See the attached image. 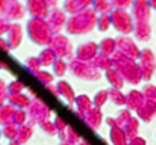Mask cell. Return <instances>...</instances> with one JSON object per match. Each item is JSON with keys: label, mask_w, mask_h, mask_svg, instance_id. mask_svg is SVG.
Masks as SVG:
<instances>
[{"label": "cell", "mask_w": 156, "mask_h": 145, "mask_svg": "<svg viewBox=\"0 0 156 145\" xmlns=\"http://www.w3.org/2000/svg\"><path fill=\"white\" fill-rule=\"evenodd\" d=\"M111 60H112V68H115L121 74L124 82H129L132 85H138L143 80V73H141L140 64H136L133 59L124 56L120 51H115L111 56Z\"/></svg>", "instance_id": "1"}, {"label": "cell", "mask_w": 156, "mask_h": 145, "mask_svg": "<svg viewBox=\"0 0 156 145\" xmlns=\"http://www.w3.org/2000/svg\"><path fill=\"white\" fill-rule=\"evenodd\" d=\"M97 24V14L93 8H88L82 12L73 14L68 17L65 30L70 35H83L91 32Z\"/></svg>", "instance_id": "2"}, {"label": "cell", "mask_w": 156, "mask_h": 145, "mask_svg": "<svg viewBox=\"0 0 156 145\" xmlns=\"http://www.w3.org/2000/svg\"><path fill=\"white\" fill-rule=\"evenodd\" d=\"M26 32L30 41L44 47H49L53 36V32L50 30L47 21L43 18H29L26 24Z\"/></svg>", "instance_id": "3"}, {"label": "cell", "mask_w": 156, "mask_h": 145, "mask_svg": "<svg viewBox=\"0 0 156 145\" xmlns=\"http://www.w3.org/2000/svg\"><path fill=\"white\" fill-rule=\"evenodd\" d=\"M68 70L73 73V76L83 79V80H97L102 77L100 70H97L93 65V62L80 60L77 57H71L68 60Z\"/></svg>", "instance_id": "4"}, {"label": "cell", "mask_w": 156, "mask_h": 145, "mask_svg": "<svg viewBox=\"0 0 156 145\" xmlns=\"http://www.w3.org/2000/svg\"><path fill=\"white\" fill-rule=\"evenodd\" d=\"M26 112H27V123L29 124H41L43 121L50 119V115H52L50 107L40 97H34L30 100V104L26 109Z\"/></svg>", "instance_id": "5"}, {"label": "cell", "mask_w": 156, "mask_h": 145, "mask_svg": "<svg viewBox=\"0 0 156 145\" xmlns=\"http://www.w3.org/2000/svg\"><path fill=\"white\" fill-rule=\"evenodd\" d=\"M111 24L121 35H127L133 32V27H135L133 17L124 9H114L111 12Z\"/></svg>", "instance_id": "6"}, {"label": "cell", "mask_w": 156, "mask_h": 145, "mask_svg": "<svg viewBox=\"0 0 156 145\" xmlns=\"http://www.w3.org/2000/svg\"><path fill=\"white\" fill-rule=\"evenodd\" d=\"M49 47L52 48L53 51L56 53V56L58 57H61V59H71V57H74L73 54H74V47H73V44H71V41L68 40V36H65L64 33H55L52 36V41H50V44H49Z\"/></svg>", "instance_id": "7"}, {"label": "cell", "mask_w": 156, "mask_h": 145, "mask_svg": "<svg viewBox=\"0 0 156 145\" xmlns=\"http://www.w3.org/2000/svg\"><path fill=\"white\" fill-rule=\"evenodd\" d=\"M67 20H68L67 12H65L64 9H59V8L50 9V12H49V15H47V18H46V21H47L50 30L53 32V35H55V33H61V30L65 29Z\"/></svg>", "instance_id": "8"}, {"label": "cell", "mask_w": 156, "mask_h": 145, "mask_svg": "<svg viewBox=\"0 0 156 145\" xmlns=\"http://www.w3.org/2000/svg\"><path fill=\"white\" fill-rule=\"evenodd\" d=\"M115 43H117V51L123 53L124 56L130 57V59H140V54H141V50L138 48V46L135 44L133 40H130L129 36H118L115 38Z\"/></svg>", "instance_id": "9"}, {"label": "cell", "mask_w": 156, "mask_h": 145, "mask_svg": "<svg viewBox=\"0 0 156 145\" xmlns=\"http://www.w3.org/2000/svg\"><path fill=\"white\" fill-rule=\"evenodd\" d=\"M26 11L30 14V18L46 20L50 12V8L46 0H26Z\"/></svg>", "instance_id": "10"}, {"label": "cell", "mask_w": 156, "mask_h": 145, "mask_svg": "<svg viewBox=\"0 0 156 145\" xmlns=\"http://www.w3.org/2000/svg\"><path fill=\"white\" fill-rule=\"evenodd\" d=\"M99 53V44L94 43V41H85L82 44H79L76 47V53H74V57L80 59V60H87V62H91Z\"/></svg>", "instance_id": "11"}, {"label": "cell", "mask_w": 156, "mask_h": 145, "mask_svg": "<svg viewBox=\"0 0 156 145\" xmlns=\"http://www.w3.org/2000/svg\"><path fill=\"white\" fill-rule=\"evenodd\" d=\"M140 60H141L140 62V68H141V73H143V79H150V76L153 73V68H155V56H153V53L149 48L141 50Z\"/></svg>", "instance_id": "12"}, {"label": "cell", "mask_w": 156, "mask_h": 145, "mask_svg": "<svg viewBox=\"0 0 156 145\" xmlns=\"http://www.w3.org/2000/svg\"><path fill=\"white\" fill-rule=\"evenodd\" d=\"M150 3L149 0H133L132 3V17L136 23H146L149 20Z\"/></svg>", "instance_id": "13"}, {"label": "cell", "mask_w": 156, "mask_h": 145, "mask_svg": "<svg viewBox=\"0 0 156 145\" xmlns=\"http://www.w3.org/2000/svg\"><path fill=\"white\" fill-rule=\"evenodd\" d=\"M6 40H8L11 48H17L21 44V41H23V27H21L20 23H17V21L11 23L9 30L6 33Z\"/></svg>", "instance_id": "14"}, {"label": "cell", "mask_w": 156, "mask_h": 145, "mask_svg": "<svg viewBox=\"0 0 156 145\" xmlns=\"http://www.w3.org/2000/svg\"><path fill=\"white\" fill-rule=\"evenodd\" d=\"M93 2L94 0H65L64 2V11L67 14L73 15V14H77V12H82V11L91 8Z\"/></svg>", "instance_id": "15"}, {"label": "cell", "mask_w": 156, "mask_h": 145, "mask_svg": "<svg viewBox=\"0 0 156 145\" xmlns=\"http://www.w3.org/2000/svg\"><path fill=\"white\" fill-rule=\"evenodd\" d=\"M30 97L24 92H9L6 101L9 104H12L15 109H27L29 104H30Z\"/></svg>", "instance_id": "16"}, {"label": "cell", "mask_w": 156, "mask_h": 145, "mask_svg": "<svg viewBox=\"0 0 156 145\" xmlns=\"http://www.w3.org/2000/svg\"><path fill=\"white\" fill-rule=\"evenodd\" d=\"M24 14H26V6L21 5L18 0H11L5 17H6L9 21H11V20L17 21V20H21V18L24 17Z\"/></svg>", "instance_id": "17"}, {"label": "cell", "mask_w": 156, "mask_h": 145, "mask_svg": "<svg viewBox=\"0 0 156 145\" xmlns=\"http://www.w3.org/2000/svg\"><path fill=\"white\" fill-rule=\"evenodd\" d=\"M56 88H58V94H59V97H62L68 104L76 101V97L77 95L74 94L73 86H71L67 80H59V82L56 83Z\"/></svg>", "instance_id": "18"}, {"label": "cell", "mask_w": 156, "mask_h": 145, "mask_svg": "<svg viewBox=\"0 0 156 145\" xmlns=\"http://www.w3.org/2000/svg\"><path fill=\"white\" fill-rule=\"evenodd\" d=\"M83 121H85V124H87L88 127L97 129V127L102 124V121H103V115H102L100 107H96V106H94L91 110H88V112L85 113Z\"/></svg>", "instance_id": "19"}, {"label": "cell", "mask_w": 156, "mask_h": 145, "mask_svg": "<svg viewBox=\"0 0 156 145\" xmlns=\"http://www.w3.org/2000/svg\"><path fill=\"white\" fill-rule=\"evenodd\" d=\"M156 112V103L152 100H144L143 104L136 109V113L140 118H143L144 121H150L152 116L155 115Z\"/></svg>", "instance_id": "20"}, {"label": "cell", "mask_w": 156, "mask_h": 145, "mask_svg": "<svg viewBox=\"0 0 156 145\" xmlns=\"http://www.w3.org/2000/svg\"><path fill=\"white\" fill-rule=\"evenodd\" d=\"M109 138L112 145H127L129 144V138L126 136L124 130L118 126L115 127H109Z\"/></svg>", "instance_id": "21"}, {"label": "cell", "mask_w": 156, "mask_h": 145, "mask_svg": "<svg viewBox=\"0 0 156 145\" xmlns=\"http://www.w3.org/2000/svg\"><path fill=\"white\" fill-rule=\"evenodd\" d=\"M143 101H144L143 92H140V91H136V89H132V91H129V92L126 94V107H127L129 110L138 109V107L143 104Z\"/></svg>", "instance_id": "22"}, {"label": "cell", "mask_w": 156, "mask_h": 145, "mask_svg": "<svg viewBox=\"0 0 156 145\" xmlns=\"http://www.w3.org/2000/svg\"><path fill=\"white\" fill-rule=\"evenodd\" d=\"M105 77H106V80L109 82V85H111V88H117V89H121L123 88V85H124V79L121 77V74L115 70V68H109V70H106L105 71Z\"/></svg>", "instance_id": "23"}, {"label": "cell", "mask_w": 156, "mask_h": 145, "mask_svg": "<svg viewBox=\"0 0 156 145\" xmlns=\"http://www.w3.org/2000/svg\"><path fill=\"white\" fill-rule=\"evenodd\" d=\"M58 135H59V138H61V141L62 142H68V144H77L79 141H80V136H79V133L76 132V129L74 127H71V126H67V129L65 130H62V132H58Z\"/></svg>", "instance_id": "24"}, {"label": "cell", "mask_w": 156, "mask_h": 145, "mask_svg": "<svg viewBox=\"0 0 156 145\" xmlns=\"http://www.w3.org/2000/svg\"><path fill=\"white\" fill-rule=\"evenodd\" d=\"M14 113H15V107H14L12 104H9L8 101H6L3 106H0V124L5 126V124L12 123Z\"/></svg>", "instance_id": "25"}, {"label": "cell", "mask_w": 156, "mask_h": 145, "mask_svg": "<svg viewBox=\"0 0 156 145\" xmlns=\"http://www.w3.org/2000/svg\"><path fill=\"white\" fill-rule=\"evenodd\" d=\"M115 51H117L115 38H103L99 43V53H103L106 56H112Z\"/></svg>", "instance_id": "26"}, {"label": "cell", "mask_w": 156, "mask_h": 145, "mask_svg": "<svg viewBox=\"0 0 156 145\" xmlns=\"http://www.w3.org/2000/svg\"><path fill=\"white\" fill-rule=\"evenodd\" d=\"M38 59L41 62V67H50V65H53V62L58 59V56L50 47H46L40 51Z\"/></svg>", "instance_id": "27"}, {"label": "cell", "mask_w": 156, "mask_h": 145, "mask_svg": "<svg viewBox=\"0 0 156 145\" xmlns=\"http://www.w3.org/2000/svg\"><path fill=\"white\" fill-rule=\"evenodd\" d=\"M93 62V65L97 68V70H103V71H106V70H109L111 67H112V60H111V56H106V54H103V53H97V56L91 60Z\"/></svg>", "instance_id": "28"}, {"label": "cell", "mask_w": 156, "mask_h": 145, "mask_svg": "<svg viewBox=\"0 0 156 145\" xmlns=\"http://www.w3.org/2000/svg\"><path fill=\"white\" fill-rule=\"evenodd\" d=\"M74 104H76V107H77V109H80V110H82V112H85V113L94 107L93 98H91L90 95H87V94H80V95L76 97Z\"/></svg>", "instance_id": "29"}, {"label": "cell", "mask_w": 156, "mask_h": 145, "mask_svg": "<svg viewBox=\"0 0 156 145\" xmlns=\"http://www.w3.org/2000/svg\"><path fill=\"white\" fill-rule=\"evenodd\" d=\"M97 15H102V14H111L114 11V6L111 3V0H94L93 2V6H91Z\"/></svg>", "instance_id": "30"}, {"label": "cell", "mask_w": 156, "mask_h": 145, "mask_svg": "<svg viewBox=\"0 0 156 145\" xmlns=\"http://www.w3.org/2000/svg\"><path fill=\"white\" fill-rule=\"evenodd\" d=\"M30 136H32V124L26 123V124H23V126H18V132H17V138H15V139H17L20 144L27 142V141L30 139Z\"/></svg>", "instance_id": "31"}, {"label": "cell", "mask_w": 156, "mask_h": 145, "mask_svg": "<svg viewBox=\"0 0 156 145\" xmlns=\"http://www.w3.org/2000/svg\"><path fill=\"white\" fill-rule=\"evenodd\" d=\"M108 97L109 100L117 104V106H126V95L123 94L121 89H117V88H109L108 89Z\"/></svg>", "instance_id": "32"}, {"label": "cell", "mask_w": 156, "mask_h": 145, "mask_svg": "<svg viewBox=\"0 0 156 145\" xmlns=\"http://www.w3.org/2000/svg\"><path fill=\"white\" fill-rule=\"evenodd\" d=\"M133 32H135V36L138 40H149L150 36V26L149 23H135V27H133Z\"/></svg>", "instance_id": "33"}, {"label": "cell", "mask_w": 156, "mask_h": 145, "mask_svg": "<svg viewBox=\"0 0 156 145\" xmlns=\"http://www.w3.org/2000/svg\"><path fill=\"white\" fill-rule=\"evenodd\" d=\"M121 129L124 130V133H126V136H127L129 139L136 138V132H138V119L132 116V118H130V119H129Z\"/></svg>", "instance_id": "34"}, {"label": "cell", "mask_w": 156, "mask_h": 145, "mask_svg": "<svg viewBox=\"0 0 156 145\" xmlns=\"http://www.w3.org/2000/svg\"><path fill=\"white\" fill-rule=\"evenodd\" d=\"M24 68H26L29 73L37 74V73L41 70V62H40L38 56H30V57H27V59L24 60Z\"/></svg>", "instance_id": "35"}, {"label": "cell", "mask_w": 156, "mask_h": 145, "mask_svg": "<svg viewBox=\"0 0 156 145\" xmlns=\"http://www.w3.org/2000/svg\"><path fill=\"white\" fill-rule=\"evenodd\" d=\"M52 70H53V74H56V76L62 77V76L67 73V70H68V62H67L65 59H61V57H58V59L53 62Z\"/></svg>", "instance_id": "36"}, {"label": "cell", "mask_w": 156, "mask_h": 145, "mask_svg": "<svg viewBox=\"0 0 156 145\" xmlns=\"http://www.w3.org/2000/svg\"><path fill=\"white\" fill-rule=\"evenodd\" d=\"M17 132H18V126L14 124V123H9V124H5L3 129H2V135L5 138H8L9 141H14L17 138Z\"/></svg>", "instance_id": "37"}, {"label": "cell", "mask_w": 156, "mask_h": 145, "mask_svg": "<svg viewBox=\"0 0 156 145\" xmlns=\"http://www.w3.org/2000/svg\"><path fill=\"white\" fill-rule=\"evenodd\" d=\"M115 118V123H117V126L118 127H123L130 118H132V115H130V110L126 107V109H121V110H118V113L114 116Z\"/></svg>", "instance_id": "38"}, {"label": "cell", "mask_w": 156, "mask_h": 145, "mask_svg": "<svg viewBox=\"0 0 156 145\" xmlns=\"http://www.w3.org/2000/svg\"><path fill=\"white\" fill-rule=\"evenodd\" d=\"M35 76V79L40 82V83H43L44 86L46 85H50L53 82V74L50 71H47V70H40L37 74H34Z\"/></svg>", "instance_id": "39"}, {"label": "cell", "mask_w": 156, "mask_h": 145, "mask_svg": "<svg viewBox=\"0 0 156 145\" xmlns=\"http://www.w3.org/2000/svg\"><path fill=\"white\" fill-rule=\"evenodd\" d=\"M96 27L99 29V30H108L109 27H111V14H102V15H97V24H96Z\"/></svg>", "instance_id": "40"}, {"label": "cell", "mask_w": 156, "mask_h": 145, "mask_svg": "<svg viewBox=\"0 0 156 145\" xmlns=\"http://www.w3.org/2000/svg\"><path fill=\"white\" fill-rule=\"evenodd\" d=\"M108 89H99L96 94H94V97H93V103H94V106L96 107H102L105 103L108 101Z\"/></svg>", "instance_id": "41"}, {"label": "cell", "mask_w": 156, "mask_h": 145, "mask_svg": "<svg viewBox=\"0 0 156 145\" xmlns=\"http://www.w3.org/2000/svg\"><path fill=\"white\" fill-rule=\"evenodd\" d=\"M12 123L17 124V126H23V124H26V123H27V112H26V109H15V113H14Z\"/></svg>", "instance_id": "42"}, {"label": "cell", "mask_w": 156, "mask_h": 145, "mask_svg": "<svg viewBox=\"0 0 156 145\" xmlns=\"http://www.w3.org/2000/svg\"><path fill=\"white\" fill-rule=\"evenodd\" d=\"M24 88H26V85H24V82L20 80V79H14V80H11L9 85H8V91H9V92H23Z\"/></svg>", "instance_id": "43"}, {"label": "cell", "mask_w": 156, "mask_h": 145, "mask_svg": "<svg viewBox=\"0 0 156 145\" xmlns=\"http://www.w3.org/2000/svg\"><path fill=\"white\" fill-rule=\"evenodd\" d=\"M40 127L47 133V135H50V136H53V135H56L58 133V129H56V126H55V123L53 121H50V119H46V121H43L41 124H40Z\"/></svg>", "instance_id": "44"}, {"label": "cell", "mask_w": 156, "mask_h": 145, "mask_svg": "<svg viewBox=\"0 0 156 145\" xmlns=\"http://www.w3.org/2000/svg\"><path fill=\"white\" fill-rule=\"evenodd\" d=\"M143 95H144V100H152V101H155L156 100V86H153V85L144 86Z\"/></svg>", "instance_id": "45"}, {"label": "cell", "mask_w": 156, "mask_h": 145, "mask_svg": "<svg viewBox=\"0 0 156 145\" xmlns=\"http://www.w3.org/2000/svg\"><path fill=\"white\" fill-rule=\"evenodd\" d=\"M111 3H112L114 9H124L126 11L129 6H132L133 0H111Z\"/></svg>", "instance_id": "46"}, {"label": "cell", "mask_w": 156, "mask_h": 145, "mask_svg": "<svg viewBox=\"0 0 156 145\" xmlns=\"http://www.w3.org/2000/svg\"><path fill=\"white\" fill-rule=\"evenodd\" d=\"M8 94H9V91H8V85L5 83L3 79H0V106H3V104L6 103Z\"/></svg>", "instance_id": "47"}, {"label": "cell", "mask_w": 156, "mask_h": 145, "mask_svg": "<svg viewBox=\"0 0 156 145\" xmlns=\"http://www.w3.org/2000/svg\"><path fill=\"white\" fill-rule=\"evenodd\" d=\"M9 26H11V21H9L6 17H2V15H0V36H3V35L8 33Z\"/></svg>", "instance_id": "48"}, {"label": "cell", "mask_w": 156, "mask_h": 145, "mask_svg": "<svg viewBox=\"0 0 156 145\" xmlns=\"http://www.w3.org/2000/svg\"><path fill=\"white\" fill-rule=\"evenodd\" d=\"M53 123H55V126H56V129H58V132H62V130H65L67 129V123H65V119L62 118V116H59V115H55V118H53Z\"/></svg>", "instance_id": "49"}, {"label": "cell", "mask_w": 156, "mask_h": 145, "mask_svg": "<svg viewBox=\"0 0 156 145\" xmlns=\"http://www.w3.org/2000/svg\"><path fill=\"white\" fill-rule=\"evenodd\" d=\"M9 3H11V0H0V15L2 17L6 15V11H8Z\"/></svg>", "instance_id": "50"}, {"label": "cell", "mask_w": 156, "mask_h": 145, "mask_svg": "<svg viewBox=\"0 0 156 145\" xmlns=\"http://www.w3.org/2000/svg\"><path fill=\"white\" fill-rule=\"evenodd\" d=\"M0 50H3V51H9L11 50V46H9L8 40L3 38V36H0Z\"/></svg>", "instance_id": "51"}, {"label": "cell", "mask_w": 156, "mask_h": 145, "mask_svg": "<svg viewBox=\"0 0 156 145\" xmlns=\"http://www.w3.org/2000/svg\"><path fill=\"white\" fill-rule=\"evenodd\" d=\"M127 145H146V141H144L143 138L136 136V138H132V139H129V144H127Z\"/></svg>", "instance_id": "52"}, {"label": "cell", "mask_w": 156, "mask_h": 145, "mask_svg": "<svg viewBox=\"0 0 156 145\" xmlns=\"http://www.w3.org/2000/svg\"><path fill=\"white\" fill-rule=\"evenodd\" d=\"M44 88H46V89H47V91H49L50 94H53L55 97H59V94H58V88H56V85H52V83H50V85H46Z\"/></svg>", "instance_id": "53"}, {"label": "cell", "mask_w": 156, "mask_h": 145, "mask_svg": "<svg viewBox=\"0 0 156 145\" xmlns=\"http://www.w3.org/2000/svg\"><path fill=\"white\" fill-rule=\"evenodd\" d=\"M73 112H74V115H76V116H79V118L83 121V118H85V112H82V110H80V109H77V107H74V110H73Z\"/></svg>", "instance_id": "54"}, {"label": "cell", "mask_w": 156, "mask_h": 145, "mask_svg": "<svg viewBox=\"0 0 156 145\" xmlns=\"http://www.w3.org/2000/svg\"><path fill=\"white\" fill-rule=\"evenodd\" d=\"M106 124H108L109 127H115V126H117V123H115V118H114V116H109V118H106Z\"/></svg>", "instance_id": "55"}, {"label": "cell", "mask_w": 156, "mask_h": 145, "mask_svg": "<svg viewBox=\"0 0 156 145\" xmlns=\"http://www.w3.org/2000/svg\"><path fill=\"white\" fill-rule=\"evenodd\" d=\"M46 2H47V5H49L50 9H55L56 5H58V0H46Z\"/></svg>", "instance_id": "56"}, {"label": "cell", "mask_w": 156, "mask_h": 145, "mask_svg": "<svg viewBox=\"0 0 156 145\" xmlns=\"http://www.w3.org/2000/svg\"><path fill=\"white\" fill-rule=\"evenodd\" d=\"M0 68H3V70H9V65H8L5 60H0Z\"/></svg>", "instance_id": "57"}, {"label": "cell", "mask_w": 156, "mask_h": 145, "mask_svg": "<svg viewBox=\"0 0 156 145\" xmlns=\"http://www.w3.org/2000/svg\"><path fill=\"white\" fill-rule=\"evenodd\" d=\"M76 145H91V144H90L87 139H80V141H79V142H77Z\"/></svg>", "instance_id": "58"}, {"label": "cell", "mask_w": 156, "mask_h": 145, "mask_svg": "<svg viewBox=\"0 0 156 145\" xmlns=\"http://www.w3.org/2000/svg\"><path fill=\"white\" fill-rule=\"evenodd\" d=\"M9 145H21V144H20L17 139H14V141H11V142H9Z\"/></svg>", "instance_id": "59"}, {"label": "cell", "mask_w": 156, "mask_h": 145, "mask_svg": "<svg viewBox=\"0 0 156 145\" xmlns=\"http://www.w3.org/2000/svg\"><path fill=\"white\" fill-rule=\"evenodd\" d=\"M149 3H150V6L156 8V0H149Z\"/></svg>", "instance_id": "60"}, {"label": "cell", "mask_w": 156, "mask_h": 145, "mask_svg": "<svg viewBox=\"0 0 156 145\" xmlns=\"http://www.w3.org/2000/svg\"><path fill=\"white\" fill-rule=\"evenodd\" d=\"M61 145H74V144H68V142H61Z\"/></svg>", "instance_id": "61"}, {"label": "cell", "mask_w": 156, "mask_h": 145, "mask_svg": "<svg viewBox=\"0 0 156 145\" xmlns=\"http://www.w3.org/2000/svg\"><path fill=\"white\" fill-rule=\"evenodd\" d=\"M0 136H2V130H0Z\"/></svg>", "instance_id": "62"}]
</instances>
